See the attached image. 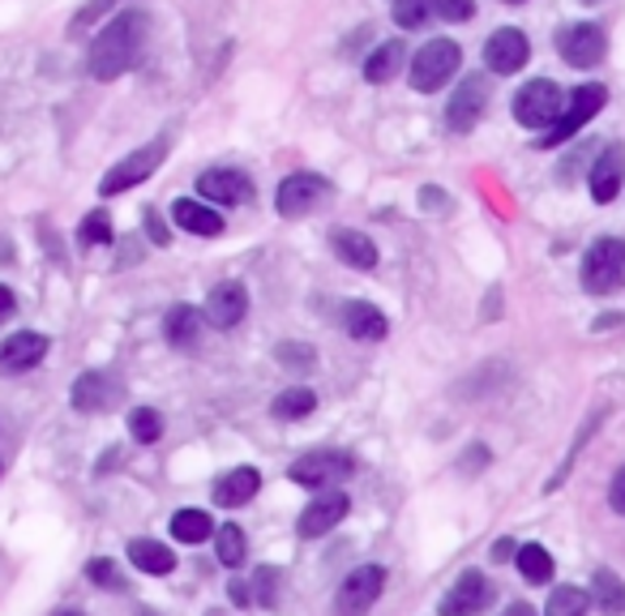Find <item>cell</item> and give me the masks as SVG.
Wrapping results in <instances>:
<instances>
[{
  "label": "cell",
  "instance_id": "1",
  "mask_svg": "<svg viewBox=\"0 0 625 616\" xmlns=\"http://www.w3.org/2000/svg\"><path fill=\"white\" fill-rule=\"evenodd\" d=\"M151 39V17L142 9H125L95 35V44L86 51V69L95 82H116L120 73H129Z\"/></svg>",
  "mask_w": 625,
  "mask_h": 616
},
{
  "label": "cell",
  "instance_id": "2",
  "mask_svg": "<svg viewBox=\"0 0 625 616\" xmlns=\"http://www.w3.org/2000/svg\"><path fill=\"white\" fill-rule=\"evenodd\" d=\"M459 64H463V51H459L455 39H428L412 56V64H408V82L416 86L420 95H433V91H441L459 73Z\"/></svg>",
  "mask_w": 625,
  "mask_h": 616
},
{
  "label": "cell",
  "instance_id": "3",
  "mask_svg": "<svg viewBox=\"0 0 625 616\" xmlns=\"http://www.w3.org/2000/svg\"><path fill=\"white\" fill-rule=\"evenodd\" d=\"M625 283V240L600 236L582 257V292L591 296H613Z\"/></svg>",
  "mask_w": 625,
  "mask_h": 616
},
{
  "label": "cell",
  "instance_id": "4",
  "mask_svg": "<svg viewBox=\"0 0 625 616\" xmlns=\"http://www.w3.org/2000/svg\"><path fill=\"white\" fill-rule=\"evenodd\" d=\"M566 99H570V95H566L557 82L531 78L519 95H515V120H519L522 129H544V133H549V129L562 120Z\"/></svg>",
  "mask_w": 625,
  "mask_h": 616
},
{
  "label": "cell",
  "instance_id": "5",
  "mask_svg": "<svg viewBox=\"0 0 625 616\" xmlns=\"http://www.w3.org/2000/svg\"><path fill=\"white\" fill-rule=\"evenodd\" d=\"M172 151V138L167 133H158L155 142H146L142 151H133L129 158H120L111 171H107L104 180H99V193L104 198H116V193H125V189H133V185H142V180H151L158 171V163L167 158Z\"/></svg>",
  "mask_w": 625,
  "mask_h": 616
},
{
  "label": "cell",
  "instance_id": "6",
  "mask_svg": "<svg viewBox=\"0 0 625 616\" xmlns=\"http://www.w3.org/2000/svg\"><path fill=\"white\" fill-rule=\"evenodd\" d=\"M609 103V91L600 86V82H587V86H578V91H570V99H566V111H562V120L535 142V146H566L574 133L591 120V116H600V107Z\"/></svg>",
  "mask_w": 625,
  "mask_h": 616
},
{
  "label": "cell",
  "instance_id": "7",
  "mask_svg": "<svg viewBox=\"0 0 625 616\" xmlns=\"http://www.w3.org/2000/svg\"><path fill=\"white\" fill-rule=\"evenodd\" d=\"M356 471V459L343 450H309L305 459H296L287 466V479L300 488H330L339 479H347Z\"/></svg>",
  "mask_w": 625,
  "mask_h": 616
},
{
  "label": "cell",
  "instance_id": "8",
  "mask_svg": "<svg viewBox=\"0 0 625 616\" xmlns=\"http://www.w3.org/2000/svg\"><path fill=\"white\" fill-rule=\"evenodd\" d=\"M330 193H334V185H330L326 176H317V171H292V176L279 185L274 205H279L283 218H305V214H312Z\"/></svg>",
  "mask_w": 625,
  "mask_h": 616
},
{
  "label": "cell",
  "instance_id": "9",
  "mask_svg": "<svg viewBox=\"0 0 625 616\" xmlns=\"http://www.w3.org/2000/svg\"><path fill=\"white\" fill-rule=\"evenodd\" d=\"M386 591V569L381 565H361L339 582L334 595V616H365Z\"/></svg>",
  "mask_w": 625,
  "mask_h": 616
},
{
  "label": "cell",
  "instance_id": "10",
  "mask_svg": "<svg viewBox=\"0 0 625 616\" xmlns=\"http://www.w3.org/2000/svg\"><path fill=\"white\" fill-rule=\"evenodd\" d=\"M557 51H562V60H566L570 69H595V64L604 60V51H609V39H604L600 26L574 22L566 31H557Z\"/></svg>",
  "mask_w": 625,
  "mask_h": 616
},
{
  "label": "cell",
  "instance_id": "11",
  "mask_svg": "<svg viewBox=\"0 0 625 616\" xmlns=\"http://www.w3.org/2000/svg\"><path fill=\"white\" fill-rule=\"evenodd\" d=\"M484 107H488V78H484V73H471V78L459 82V91L446 103V125H450V133H471V129L480 125Z\"/></svg>",
  "mask_w": 625,
  "mask_h": 616
},
{
  "label": "cell",
  "instance_id": "12",
  "mask_svg": "<svg viewBox=\"0 0 625 616\" xmlns=\"http://www.w3.org/2000/svg\"><path fill=\"white\" fill-rule=\"evenodd\" d=\"M198 198L210 205H245L253 202V180H249V171L214 167V171L198 176Z\"/></svg>",
  "mask_w": 625,
  "mask_h": 616
},
{
  "label": "cell",
  "instance_id": "13",
  "mask_svg": "<svg viewBox=\"0 0 625 616\" xmlns=\"http://www.w3.org/2000/svg\"><path fill=\"white\" fill-rule=\"evenodd\" d=\"M245 312H249V292L236 279L210 287L207 305H202V317H207V325H214V330H236L245 321Z\"/></svg>",
  "mask_w": 625,
  "mask_h": 616
},
{
  "label": "cell",
  "instance_id": "14",
  "mask_svg": "<svg viewBox=\"0 0 625 616\" xmlns=\"http://www.w3.org/2000/svg\"><path fill=\"white\" fill-rule=\"evenodd\" d=\"M527 56H531L527 35L515 31V26H502V31H493L488 44H484V69L510 78V73H519L522 64H527Z\"/></svg>",
  "mask_w": 625,
  "mask_h": 616
},
{
  "label": "cell",
  "instance_id": "15",
  "mask_svg": "<svg viewBox=\"0 0 625 616\" xmlns=\"http://www.w3.org/2000/svg\"><path fill=\"white\" fill-rule=\"evenodd\" d=\"M493 604V582L484 573L468 569L446 595H441V616H475Z\"/></svg>",
  "mask_w": 625,
  "mask_h": 616
},
{
  "label": "cell",
  "instance_id": "16",
  "mask_svg": "<svg viewBox=\"0 0 625 616\" xmlns=\"http://www.w3.org/2000/svg\"><path fill=\"white\" fill-rule=\"evenodd\" d=\"M347 510H352V501H347V493H339V488L312 497V506L300 513V522H296L300 540H321L326 531H334V526L347 518Z\"/></svg>",
  "mask_w": 625,
  "mask_h": 616
},
{
  "label": "cell",
  "instance_id": "17",
  "mask_svg": "<svg viewBox=\"0 0 625 616\" xmlns=\"http://www.w3.org/2000/svg\"><path fill=\"white\" fill-rule=\"evenodd\" d=\"M48 356V339L35 334V330H22V334H9L0 343V377H17V372H31L39 359Z\"/></svg>",
  "mask_w": 625,
  "mask_h": 616
},
{
  "label": "cell",
  "instance_id": "18",
  "mask_svg": "<svg viewBox=\"0 0 625 616\" xmlns=\"http://www.w3.org/2000/svg\"><path fill=\"white\" fill-rule=\"evenodd\" d=\"M69 403H73V411H82V415H99V411L120 403V386L107 372H82L73 381V390H69Z\"/></svg>",
  "mask_w": 625,
  "mask_h": 616
},
{
  "label": "cell",
  "instance_id": "19",
  "mask_svg": "<svg viewBox=\"0 0 625 616\" xmlns=\"http://www.w3.org/2000/svg\"><path fill=\"white\" fill-rule=\"evenodd\" d=\"M258 488H261L258 466L223 471V475L214 479V506H219V510H240V506H249V501L258 497Z\"/></svg>",
  "mask_w": 625,
  "mask_h": 616
},
{
  "label": "cell",
  "instance_id": "20",
  "mask_svg": "<svg viewBox=\"0 0 625 616\" xmlns=\"http://www.w3.org/2000/svg\"><path fill=\"white\" fill-rule=\"evenodd\" d=\"M625 180V146H604L591 163V198L600 205H609L622 193Z\"/></svg>",
  "mask_w": 625,
  "mask_h": 616
},
{
  "label": "cell",
  "instance_id": "21",
  "mask_svg": "<svg viewBox=\"0 0 625 616\" xmlns=\"http://www.w3.org/2000/svg\"><path fill=\"white\" fill-rule=\"evenodd\" d=\"M343 330H347L352 339H361V343H381V339L390 334V321H386V312L377 305L352 300V305H343Z\"/></svg>",
  "mask_w": 625,
  "mask_h": 616
},
{
  "label": "cell",
  "instance_id": "22",
  "mask_svg": "<svg viewBox=\"0 0 625 616\" xmlns=\"http://www.w3.org/2000/svg\"><path fill=\"white\" fill-rule=\"evenodd\" d=\"M399 69H408V44H403V39H390V44H381V48L368 51L365 82L368 86H386V82H394V78H399Z\"/></svg>",
  "mask_w": 625,
  "mask_h": 616
},
{
  "label": "cell",
  "instance_id": "23",
  "mask_svg": "<svg viewBox=\"0 0 625 616\" xmlns=\"http://www.w3.org/2000/svg\"><path fill=\"white\" fill-rule=\"evenodd\" d=\"M330 249H334L339 261H347L352 270H373V265H377V245H373V236L356 232V227H339V232L330 236Z\"/></svg>",
  "mask_w": 625,
  "mask_h": 616
},
{
  "label": "cell",
  "instance_id": "24",
  "mask_svg": "<svg viewBox=\"0 0 625 616\" xmlns=\"http://www.w3.org/2000/svg\"><path fill=\"white\" fill-rule=\"evenodd\" d=\"M172 218H176L185 232H193V236H223V214H219L214 205L193 202V198H176V202H172Z\"/></svg>",
  "mask_w": 625,
  "mask_h": 616
},
{
  "label": "cell",
  "instance_id": "25",
  "mask_svg": "<svg viewBox=\"0 0 625 616\" xmlns=\"http://www.w3.org/2000/svg\"><path fill=\"white\" fill-rule=\"evenodd\" d=\"M198 334H202V312H198V308L193 305L167 308V317H163V339H167L172 347H193Z\"/></svg>",
  "mask_w": 625,
  "mask_h": 616
},
{
  "label": "cell",
  "instance_id": "26",
  "mask_svg": "<svg viewBox=\"0 0 625 616\" xmlns=\"http://www.w3.org/2000/svg\"><path fill=\"white\" fill-rule=\"evenodd\" d=\"M129 561H133V569H142V573L163 578V573L176 569V553L167 544H158V540H133L129 544Z\"/></svg>",
  "mask_w": 625,
  "mask_h": 616
},
{
  "label": "cell",
  "instance_id": "27",
  "mask_svg": "<svg viewBox=\"0 0 625 616\" xmlns=\"http://www.w3.org/2000/svg\"><path fill=\"white\" fill-rule=\"evenodd\" d=\"M214 557H219V565H227V569H240V565H245L249 540H245V531H240L236 522L214 526Z\"/></svg>",
  "mask_w": 625,
  "mask_h": 616
},
{
  "label": "cell",
  "instance_id": "28",
  "mask_svg": "<svg viewBox=\"0 0 625 616\" xmlns=\"http://www.w3.org/2000/svg\"><path fill=\"white\" fill-rule=\"evenodd\" d=\"M591 600H595L600 613L622 616L625 613V582L613 573V569H595V578H591Z\"/></svg>",
  "mask_w": 625,
  "mask_h": 616
},
{
  "label": "cell",
  "instance_id": "29",
  "mask_svg": "<svg viewBox=\"0 0 625 616\" xmlns=\"http://www.w3.org/2000/svg\"><path fill=\"white\" fill-rule=\"evenodd\" d=\"M214 535V522L207 510H176L172 513V540L176 544H202Z\"/></svg>",
  "mask_w": 625,
  "mask_h": 616
},
{
  "label": "cell",
  "instance_id": "30",
  "mask_svg": "<svg viewBox=\"0 0 625 616\" xmlns=\"http://www.w3.org/2000/svg\"><path fill=\"white\" fill-rule=\"evenodd\" d=\"M317 411V394H312L309 386H292V390H283L274 403H270V415L274 419H305Z\"/></svg>",
  "mask_w": 625,
  "mask_h": 616
},
{
  "label": "cell",
  "instance_id": "31",
  "mask_svg": "<svg viewBox=\"0 0 625 616\" xmlns=\"http://www.w3.org/2000/svg\"><path fill=\"white\" fill-rule=\"evenodd\" d=\"M515 561H519V573L527 582H535V587L553 582V557H549L544 544H522L519 553H515Z\"/></svg>",
  "mask_w": 625,
  "mask_h": 616
},
{
  "label": "cell",
  "instance_id": "32",
  "mask_svg": "<svg viewBox=\"0 0 625 616\" xmlns=\"http://www.w3.org/2000/svg\"><path fill=\"white\" fill-rule=\"evenodd\" d=\"M394 26L399 31H424L433 17H437V4L433 0H394Z\"/></svg>",
  "mask_w": 625,
  "mask_h": 616
},
{
  "label": "cell",
  "instance_id": "33",
  "mask_svg": "<svg viewBox=\"0 0 625 616\" xmlns=\"http://www.w3.org/2000/svg\"><path fill=\"white\" fill-rule=\"evenodd\" d=\"M587 608H591V595H587V591L557 587V591L549 595V604H544V616H587Z\"/></svg>",
  "mask_w": 625,
  "mask_h": 616
},
{
  "label": "cell",
  "instance_id": "34",
  "mask_svg": "<svg viewBox=\"0 0 625 616\" xmlns=\"http://www.w3.org/2000/svg\"><path fill=\"white\" fill-rule=\"evenodd\" d=\"M78 245H82V249L111 245V214H107V210H91V214L78 223Z\"/></svg>",
  "mask_w": 625,
  "mask_h": 616
},
{
  "label": "cell",
  "instance_id": "35",
  "mask_svg": "<svg viewBox=\"0 0 625 616\" xmlns=\"http://www.w3.org/2000/svg\"><path fill=\"white\" fill-rule=\"evenodd\" d=\"M129 433H133V441L138 446H155L158 437H163V419H158L155 407H133L129 411Z\"/></svg>",
  "mask_w": 625,
  "mask_h": 616
},
{
  "label": "cell",
  "instance_id": "36",
  "mask_svg": "<svg viewBox=\"0 0 625 616\" xmlns=\"http://www.w3.org/2000/svg\"><path fill=\"white\" fill-rule=\"evenodd\" d=\"M279 582H283V569H279V565H258V569H253V587H258L261 608H274V604H279Z\"/></svg>",
  "mask_w": 625,
  "mask_h": 616
},
{
  "label": "cell",
  "instance_id": "37",
  "mask_svg": "<svg viewBox=\"0 0 625 616\" xmlns=\"http://www.w3.org/2000/svg\"><path fill=\"white\" fill-rule=\"evenodd\" d=\"M86 578H91L95 587H104V591H125V573H120V565L111 561V557L86 561Z\"/></svg>",
  "mask_w": 625,
  "mask_h": 616
},
{
  "label": "cell",
  "instance_id": "38",
  "mask_svg": "<svg viewBox=\"0 0 625 616\" xmlns=\"http://www.w3.org/2000/svg\"><path fill=\"white\" fill-rule=\"evenodd\" d=\"M312 359L317 356H312V347H305V343H292V339H287V343H279V364H283V368L305 372Z\"/></svg>",
  "mask_w": 625,
  "mask_h": 616
},
{
  "label": "cell",
  "instance_id": "39",
  "mask_svg": "<svg viewBox=\"0 0 625 616\" xmlns=\"http://www.w3.org/2000/svg\"><path fill=\"white\" fill-rule=\"evenodd\" d=\"M116 4H120V0H86V4H82V9H78V17H73V31H78V35H82V31H86V26H95V22H99V17H104V13H111V9H116Z\"/></svg>",
  "mask_w": 625,
  "mask_h": 616
},
{
  "label": "cell",
  "instance_id": "40",
  "mask_svg": "<svg viewBox=\"0 0 625 616\" xmlns=\"http://www.w3.org/2000/svg\"><path fill=\"white\" fill-rule=\"evenodd\" d=\"M437 4V17L441 22H468L475 13V0H433Z\"/></svg>",
  "mask_w": 625,
  "mask_h": 616
},
{
  "label": "cell",
  "instance_id": "41",
  "mask_svg": "<svg viewBox=\"0 0 625 616\" xmlns=\"http://www.w3.org/2000/svg\"><path fill=\"white\" fill-rule=\"evenodd\" d=\"M142 227H146V236H151V245H158V249H163V245L172 240V236H167V223H163V214H158L155 205L146 210V218H142Z\"/></svg>",
  "mask_w": 625,
  "mask_h": 616
},
{
  "label": "cell",
  "instance_id": "42",
  "mask_svg": "<svg viewBox=\"0 0 625 616\" xmlns=\"http://www.w3.org/2000/svg\"><path fill=\"white\" fill-rule=\"evenodd\" d=\"M609 506L617 513H625V466L613 475V488H609Z\"/></svg>",
  "mask_w": 625,
  "mask_h": 616
},
{
  "label": "cell",
  "instance_id": "43",
  "mask_svg": "<svg viewBox=\"0 0 625 616\" xmlns=\"http://www.w3.org/2000/svg\"><path fill=\"white\" fill-rule=\"evenodd\" d=\"M227 600H232L236 608H245V604L253 600V591H249V582H240V578H236V582H227Z\"/></svg>",
  "mask_w": 625,
  "mask_h": 616
},
{
  "label": "cell",
  "instance_id": "44",
  "mask_svg": "<svg viewBox=\"0 0 625 616\" xmlns=\"http://www.w3.org/2000/svg\"><path fill=\"white\" fill-rule=\"evenodd\" d=\"M13 312H17V296H13V292H9L4 283H0V325H4V321H9Z\"/></svg>",
  "mask_w": 625,
  "mask_h": 616
},
{
  "label": "cell",
  "instance_id": "45",
  "mask_svg": "<svg viewBox=\"0 0 625 616\" xmlns=\"http://www.w3.org/2000/svg\"><path fill=\"white\" fill-rule=\"evenodd\" d=\"M515 548H519L515 540H497V544H493V561H510V553H515Z\"/></svg>",
  "mask_w": 625,
  "mask_h": 616
},
{
  "label": "cell",
  "instance_id": "46",
  "mask_svg": "<svg viewBox=\"0 0 625 616\" xmlns=\"http://www.w3.org/2000/svg\"><path fill=\"white\" fill-rule=\"evenodd\" d=\"M420 202H428V210H437V202L446 205V193H437V189H424V193H420Z\"/></svg>",
  "mask_w": 625,
  "mask_h": 616
},
{
  "label": "cell",
  "instance_id": "47",
  "mask_svg": "<svg viewBox=\"0 0 625 616\" xmlns=\"http://www.w3.org/2000/svg\"><path fill=\"white\" fill-rule=\"evenodd\" d=\"M506 616H535V608H531V604H510Z\"/></svg>",
  "mask_w": 625,
  "mask_h": 616
},
{
  "label": "cell",
  "instance_id": "48",
  "mask_svg": "<svg viewBox=\"0 0 625 616\" xmlns=\"http://www.w3.org/2000/svg\"><path fill=\"white\" fill-rule=\"evenodd\" d=\"M56 616H82V613H73V608H69V613H56Z\"/></svg>",
  "mask_w": 625,
  "mask_h": 616
},
{
  "label": "cell",
  "instance_id": "49",
  "mask_svg": "<svg viewBox=\"0 0 625 616\" xmlns=\"http://www.w3.org/2000/svg\"><path fill=\"white\" fill-rule=\"evenodd\" d=\"M506 4H522V0H506Z\"/></svg>",
  "mask_w": 625,
  "mask_h": 616
}]
</instances>
